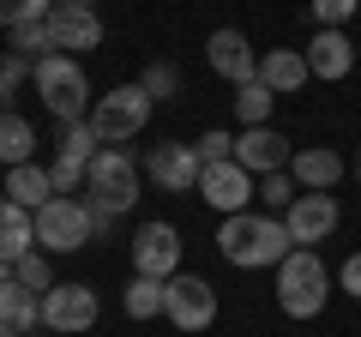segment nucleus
I'll use <instances>...</instances> for the list:
<instances>
[{
  "instance_id": "obj_1",
  "label": "nucleus",
  "mask_w": 361,
  "mask_h": 337,
  "mask_svg": "<svg viewBox=\"0 0 361 337\" xmlns=\"http://www.w3.org/2000/svg\"><path fill=\"white\" fill-rule=\"evenodd\" d=\"M217 253L235 265V271H277V265L295 253V241H289V229H283V217H253V211H235V217H223V229H217Z\"/></svg>"
},
{
  "instance_id": "obj_2",
  "label": "nucleus",
  "mask_w": 361,
  "mask_h": 337,
  "mask_svg": "<svg viewBox=\"0 0 361 337\" xmlns=\"http://www.w3.org/2000/svg\"><path fill=\"white\" fill-rule=\"evenodd\" d=\"M325 301H331V271L313 247H295L283 265H277V307L289 319H319Z\"/></svg>"
},
{
  "instance_id": "obj_3",
  "label": "nucleus",
  "mask_w": 361,
  "mask_h": 337,
  "mask_svg": "<svg viewBox=\"0 0 361 337\" xmlns=\"http://www.w3.org/2000/svg\"><path fill=\"white\" fill-rule=\"evenodd\" d=\"M30 85H37L42 109H49L61 127L90 121V78H85V66H78L73 54H42L37 73H30Z\"/></svg>"
},
{
  "instance_id": "obj_4",
  "label": "nucleus",
  "mask_w": 361,
  "mask_h": 337,
  "mask_svg": "<svg viewBox=\"0 0 361 337\" xmlns=\"http://www.w3.org/2000/svg\"><path fill=\"white\" fill-rule=\"evenodd\" d=\"M151 97H145V85L133 78V85H115L109 97H97L90 103V127H97V139L103 145H127V139H139L145 127H151Z\"/></svg>"
},
{
  "instance_id": "obj_5",
  "label": "nucleus",
  "mask_w": 361,
  "mask_h": 337,
  "mask_svg": "<svg viewBox=\"0 0 361 337\" xmlns=\"http://www.w3.org/2000/svg\"><path fill=\"white\" fill-rule=\"evenodd\" d=\"M90 235H97V223H90L85 199H49V205L37 211V247L42 253H78V247H90Z\"/></svg>"
},
{
  "instance_id": "obj_6",
  "label": "nucleus",
  "mask_w": 361,
  "mask_h": 337,
  "mask_svg": "<svg viewBox=\"0 0 361 337\" xmlns=\"http://www.w3.org/2000/svg\"><path fill=\"white\" fill-rule=\"evenodd\" d=\"M85 181H90V193L103 199L115 217H127V211L139 205V163H133L121 145H103V151H97V163H90Z\"/></svg>"
},
{
  "instance_id": "obj_7",
  "label": "nucleus",
  "mask_w": 361,
  "mask_h": 337,
  "mask_svg": "<svg viewBox=\"0 0 361 337\" xmlns=\"http://www.w3.org/2000/svg\"><path fill=\"white\" fill-rule=\"evenodd\" d=\"M163 319L175 325V331H205V325L217 319V289H211L205 277L175 271L169 277V295H163Z\"/></svg>"
},
{
  "instance_id": "obj_8",
  "label": "nucleus",
  "mask_w": 361,
  "mask_h": 337,
  "mask_svg": "<svg viewBox=\"0 0 361 337\" xmlns=\"http://www.w3.org/2000/svg\"><path fill=\"white\" fill-rule=\"evenodd\" d=\"M97 313H103V301H97V289H90V283H54L49 295H42V325L61 331V337L90 331Z\"/></svg>"
},
{
  "instance_id": "obj_9",
  "label": "nucleus",
  "mask_w": 361,
  "mask_h": 337,
  "mask_svg": "<svg viewBox=\"0 0 361 337\" xmlns=\"http://www.w3.org/2000/svg\"><path fill=\"white\" fill-rule=\"evenodd\" d=\"M175 271H180V229L175 223H145V229L133 235V277L169 283Z\"/></svg>"
},
{
  "instance_id": "obj_10",
  "label": "nucleus",
  "mask_w": 361,
  "mask_h": 337,
  "mask_svg": "<svg viewBox=\"0 0 361 337\" xmlns=\"http://www.w3.org/2000/svg\"><path fill=\"white\" fill-rule=\"evenodd\" d=\"M289 157H295V145H289L277 127H241V133H235V163H241L253 181H265V175H283Z\"/></svg>"
},
{
  "instance_id": "obj_11",
  "label": "nucleus",
  "mask_w": 361,
  "mask_h": 337,
  "mask_svg": "<svg viewBox=\"0 0 361 337\" xmlns=\"http://www.w3.org/2000/svg\"><path fill=\"white\" fill-rule=\"evenodd\" d=\"M139 168L163 187V193H199V175H205V168H199V157H193V145H175V139L151 145Z\"/></svg>"
},
{
  "instance_id": "obj_12",
  "label": "nucleus",
  "mask_w": 361,
  "mask_h": 337,
  "mask_svg": "<svg viewBox=\"0 0 361 337\" xmlns=\"http://www.w3.org/2000/svg\"><path fill=\"white\" fill-rule=\"evenodd\" d=\"M337 217H343V211H337L331 193H301L295 205L283 211V229H289L295 247H313V241H331L337 235Z\"/></svg>"
},
{
  "instance_id": "obj_13",
  "label": "nucleus",
  "mask_w": 361,
  "mask_h": 337,
  "mask_svg": "<svg viewBox=\"0 0 361 337\" xmlns=\"http://www.w3.org/2000/svg\"><path fill=\"white\" fill-rule=\"evenodd\" d=\"M199 193H205V205H211V211L235 217V211L253 205V175H247V168L229 157V163H211L205 175H199Z\"/></svg>"
},
{
  "instance_id": "obj_14",
  "label": "nucleus",
  "mask_w": 361,
  "mask_h": 337,
  "mask_svg": "<svg viewBox=\"0 0 361 337\" xmlns=\"http://www.w3.org/2000/svg\"><path fill=\"white\" fill-rule=\"evenodd\" d=\"M205 61H211V73L229 78V85H247V78H259V54H253V42H247L241 30H229V25L205 37Z\"/></svg>"
},
{
  "instance_id": "obj_15",
  "label": "nucleus",
  "mask_w": 361,
  "mask_h": 337,
  "mask_svg": "<svg viewBox=\"0 0 361 337\" xmlns=\"http://www.w3.org/2000/svg\"><path fill=\"white\" fill-rule=\"evenodd\" d=\"M49 37H54V54H90L103 42V18L97 13H78V6H54L49 13Z\"/></svg>"
},
{
  "instance_id": "obj_16",
  "label": "nucleus",
  "mask_w": 361,
  "mask_h": 337,
  "mask_svg": "<svg viewBox=\"0 0 361 337\" xmlns=\"http://www.w3.org/2000/svg\"><path fill=\"white\" fill-rule=\"evenodd\" d=\"M42 325V295L18 289L13 265H0V337H25Z\"/></svg>"
},
{
  "instance_id": "obj_17",
  "label": "nucleus",
  "mask_w": 361,
  "mask_h": 337,
  "mask_svg": "<svg viewBox=\"0 0 361 337\" xmlns=\"http://www.w3.org/2000/svg\"><path fill=\"white\" fill-rule=\"evenodd\" d=\"M343 168H349V163L331 151V145H307V151L289 157V175H295L301 193H331V187L343 181Z\"/></svg>"
},
{
  "instance_id": "obj_18",
  "label": "nucleus",
  "mask_w": 361,
  "mask_h": 337,
  "mask_svg": "<svg viewBox=\"0 0 361 337\" xmlns=\"http://www.w3.org/2000/svg\"><path fill=\"white\" fill-rule=\"evenodd\" d=\"M301 54H307V73L325 78V85H331V78H349V66H355V42H349V30H319Z\"/></svg>"
},
{
  "instance_id": "obj_19",
  "label": "nucleus",
  "mask_w": 361,
  "mask_h": 337,
  "mask_svg": "<svg viewBox=\"0 0 361 337\" xmlns=\"http://www.w3.org/2000/svg\"><path fill=\"white\" fill-rule=\"evenodd\" d=\"M307 78L313 73H307V54H301V49H265V54H259V85H265V91L295 97Z\"/></svg>"
},
{
  "instance_id": "obj_20",
  "label": "nucleus",
  "mask_w": 361,
  "mask_h": 337,
  "mask_svg": "<svg viewBox=\"0 0 361 337\" xmlns=\"http://www.w3.org/2000/svg\"><path fill=\"white\" fill-rule=\"evenodd\" d=\"M25 253H37V211L0 199V265H18Z\"/></svg>"
},
{
  "instance_id": "obj_21",
  "label": "nucleus",
  "mask_w": 361,
  "mask_h": 337,
  "mask_svg": "<svg viewBox=\"0 0 361 337\" xmlns=\"http://www.w3.org/2000/svg\"><path fill=\"white\" fill-rule=\"evenodd\" d=\"M6 199L25 205V211H42L49 199H61V193H54V181H49L42 163H18V168H6Z\"/></svg>"
},
{
  "instance_id": "obj_22",
  "label": "nucleus",
  "mask_w": 361,
  "mask_h": 337,
  "mask_svg": "<svg viewBox=\"0 0 361 337\" xmlns=\"http://www.w3.org/2000/svg\"><path fill=\"white\" fill-rule=\"evenodd\" d=\"M0 163L18 168V163H37V127L13 109H0Z\"/></svg>"
},
{
  "instance_id": "obj_23",
  "label": "nucleus",
  "mask_w": 361,
  "mask_h": 337,
  "mask_svg": "<svg viewBox=\"0 0 361 337\" xmlns=\"http://www.w3.org/2000/svg\"><path fill=\"white\" fill-rule=\"evenodd\" d=\"M271 109H277V91H265L259 78L235 85V121L241 127H271Z\"/></svg>"
},
{
  "instance_id": "obj_24",
  "label": "nucleus",
  "mask_w": 361,
  "mask_h": 337,
  "mask_svg": "<svg viewBox=\"0 0 361 337\" xmlns=\"http://www.w3.org/2000/svg\"><path fill=\"white\" fill-rule=\"evenodd\" d=\"M163 295H169V283H157V277H133L127 295H121V307H127V319H157V313H163Z\"/></svg>"
},
{
  "instance_id": "obj_25",
  "label": "nucleus",
  "mask_w": 361,
  "mask_h": 337,
  "mask_svg": "<svg viewBox=\"0 0 361 337\" xmlns=\"http://www.w3.org/2000/svg\"><path fill=\"white\" fill-rule=\"evenodd\" d=\"M139 85H145L151 103H175V97H180V66H175V61H151V66L139 73Z\"/></svg>"
},
{
  "instance_id": "obj_26",
  "label": "nucleus",
  "mask_w": 361,
  "mask_h": 337,
  "mask_svg": "<svg viewBox=\"0 0 361 337\" xmlns=\"http://www.w3.org/2000/svg\"><path fill=\"white\" fill-rule=\"evenodd\" d=\"M97 151H103V139H97V127L90 121H73V127H61V157H73V163H97Z\"/></svg>"
},
{
  "instance_id": "obj_27",
  "label": "nucleus",
  "mask_w": 361,
  "mask_h": 337,
  "mask_svg": "<svg viewBox=\"0 0 361 337\" xmlns=\"http://www.w3.org/2000/svg\"><path fill=\"white\" fill-rule=\"evenodd\" d=\"M13 54H25V61H42V54H54V37H49V18H37V25H13V42H6Z\"/></svg>"
},
{
  "instance_id": "obj_28",
  "label": "nucleus",
  "mask_w": 361,
  "mask_h": 337,
  "mask_svg": "<svg viewBox=\"0 0 361 337\" xmlns=\"http://www.w3.org/2000/svg\"><path fill=\"white\" fill-rule=\"evenodd\" d=\"M13 277H18V289H30V295H49L54 289V271H49V253H42V247L13 265Z\"/></svg>"
},
{
  "instance_id": "obj_29",
  "label": "nucleus",
  "mask_w": 361,
  "mask_h": 337,
  "mask_svg": "<svg viewBox=\"0 0 361 337\" xmlns=\"http://www.w3.org/2000/svg\"><path fill=\"white\" fill-rule=\"evenodd\" d=\"M37 73V61H25V54H13V49H0V109H13V97H18V85Z\"/></svg>"
},
{
  "instance_id": "obj_30",
  "label": "nucleus",
  "mask_w": 361,
  "mask_h": 337,
  "mask_svg": "<svg viewBox=\"0 0 361 337\" xmlns=\"http://www.w3.org/2000/svg\"><path fill=\"white\" fill-rule=\"evenodd\" d=\"M259 199H265V211H271V217H283V211L301 199V187H295V175L283 168V175H265V181H259Z\"/></svg>"
},
{
  "instance_id": "obj_31",
  "label": "nucleus",
  "mask_w": 361,
  "mask_h": 337,
  "mask_svg": "<svg viewBox=\"0 0 361 337\" xmlns=\"http://www.w3.org/2000/svg\"><path fill=\"white\" fill-rule=\"evenodd\" d=\"M54 13V0H0V25L13 30V25H37V18Z\"/></svg>"
},
{
  "instance_id": "obj_32",
  "label": "nucleus",
  "mask_w": 361,
  "mask_h": 337,
  "mask_svg": "<svg viewBox=\"0 0 361 337\" xmlns=\"http://www.w3.org/2000/svg\"><path fill=\"white\" fill-rule=\"evenodd\" d=\"M313 6V18H319V30H343L349 18L361 13V0H307Z\"/></svg>"
},
{
  "instance_id": "obj_33",
  "label": "nucleus",
  "mask_w": 361,
  "mask_h": 337,
  "mask_svg": "<svg viewBox=\"0 0 361 337\" xmlns=\"http://www.w3.org/2000/svg\"><path fill=\"white\" fill-rule=\"evenodd\" d=\"M193 157H199V168H211V163H229V157H235V139H229V133H217V127H205V139L193 145Z\"/></svg>"
},
{
  "instance_id": "obj_34",
  "label": "nucleus",
  "mask_w": 361,
  "mask_h": 337,
  "mask_svg": "<svg viewBox=\"0 0 361 337\" xmlns=\"http://www.w3.org/2000/svg\"><path fill=\"white\" fill-rule=\"evenodd\" d=\"M85 175H90V168H85V163H73V157H54V163H49V181H54V193H73V187L85 181Z\"/></svg>"
},
{
  "instance_id": "obj_35",
  "label": "nucleus",
  "mask_w": 361,
  "mask_h": 337,
  "mask_svg": "<svg viewBox=\"0 0 361 337\" xmlns=\"http://www.w3.org/2000/svg\"><path fill=\"white\" fill-rule=\"evenodd\" d=\"M85 211H90V223H97V235H109V229H115V211H109L97 193H85Z\"/></svg>"
},
{
  "instance_id": "obj_36",
  "label": "nucleus",
  "mask_w": 361,
  "mask_h": 337,
  "mask_svg": "<svg viewBox=\"0 0 361 337\" xmlns=\"http://www.w3.org/2000/svg\"><path fill=\"white\" fill-rule=\"evenodd\" d=\"M337 283H343L349 295L361 301V253H349V259H343V271H337Z\"/></svg>"
},
{
  "instance_id": "obj_37",
  "label": "nucleus",
  "mask_w": 361,
  "mask_h": 337,
  "mask_svg": "<svg viewBox=\"0 0 361 337\" xmlns=\"http://www.w3.org/2000/svg\"><path fill=\"white\" fill-rule=\"evenodd\" d=\"M54 6H78V13H97V0H54Z\"/></svg>"
},
{
  "instance_id": "obj_38",
  "label": "nucleus",
  "mask_w": 361,
  "mask_h": 337,
  "mask_svg": "<svg viewBox=\"0 0 361 337\" xmlns=\"http://www.w3.org/2000/svg\"><path fill=\"white\" fill-rule=\"evenodd\" d=\"M349 175H355V181H361V151H355V163H349Z\"/></svg>"
}]
</instances>
